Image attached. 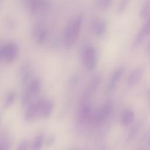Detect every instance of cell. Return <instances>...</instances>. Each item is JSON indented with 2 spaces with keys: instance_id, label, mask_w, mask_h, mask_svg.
<instances>
[{
  "instance_id": "obj_27",
  "label": "cell",
  "mask_w": 150,
  "mask_h": 150,
  "mask_svg": "<svg viewBox=\"0 0 150 150\" xmlns=\"http://www.w3.org/2000/svg\"><path fill=\"white\" fill-rule=\"evenodd\" d=\"M138 126H134L131 129V131H129V134L128 135V137H127V141H129L131 140L132 139V138L135 136L136 135V133L138 131Z\"/></svg>"
},
{
  "instance_id": "obj_28",
  "label": "cell",
  "mask_w": 150,
  "mask_h": 150,
  "mask_svg": "<svg viewBox=\"0 0 150 150\" xmlns=\"http://www.w3.org/2000/svg\"><path fill=\"white\" fill-rule=\"evenodd\" d=\"M4 57V46L0 47V60Z\"/></svg>"
},
{
  "instance_id": "obj_19",
  "label": "cell",
  "mask_w": 150,
  "mask_h": 150,
  "mask_svg": "<svg viewBox=\"0 0 150 150\" xmlns=\"http://www.w3.org/2000/svg\"><path fill=\"white\" fill-rule=\"evenodd\" d=\"M112 0H95L94 5L96 8L100 9H106L108 8L112 4Z\"/></svg>"
},
{
  "instance_id": "obj_9",
  "label": "cell",
  "mask_w": 150,
  "mask_h": 150,
  "mask_svg": "<svg viewBox=\"0 0 150 150\" xmlns=\"http://www.w3.org/2000/svg\"><path fill=\"white\" fill-rule=\"evenodd\" d=\"M124 72V69L123 67H120L117 70H116L113 73L110 79V81L108 86V88L110 90L112 91L115 88L118 81H120V79L122 76Z\"/></svg>"
},
{
  "instance_id": "obj_4",
  "label": "cell",
  "mask_w": 150,
  "mask_h": 150,
  "mask_svg": "<svg viewBox=\"0 0 150 150\" xmlns=\"http://www.w3.org/2000/svg\"><path fill=\"white\" fill-rule=\"evenodd\" d=\"M33 74V70L30 64L25 63L21 67L19 71V80L23 85L27 84L31 79Z\"/></svg>"
},
{
  "instance_id": "obj_2",
  "label": "cell",
  "mask_w": 150,
  "mask_h": 150,
  "mask_svg": "<svg viewBox=\"0 0 150 150\" xmlns=\"http://www.w3.org/2000/svg\"><path fill=\"white\" fill-rule=\"evenodd\" d=\"M112 106L110 101H107L102 105L94 117V122L98 125L105 121L111 114Z\"/></svg>"
},
{
  "instance_id": "obj_8",
  "label": "cell",
  "mask_w": 150,
  "mask_h": 150,
  "mask_svg": "<svg viewBox=\"0 0 150 150\" xmlns=\"http://www.w3.org/2000/svg\"><path fill=\"white\" fill-rule=\"evenodd\" d=\"M142 76V71L141 69L137 68L132 70L129 74L127 83L129 87H133L138 84Z\"/></svg>"
},
{
  "instance_id": "obj_1",
  "label": "cell",
  "mask_w": 150,
  "mask_h": 150,
  "mask_svg": "<svg viewBox=\"0 0 150 150\" xmlns=\"http://www.w3.org/2000/svg\"><path fill=\"white\" fill-rule=\"evenodd\" d=\"M83 59L86 69L88 71H92L95 69L97 64V56L94 48L88 46L83 51Z\"/></svg>"
},
{
  "instance_id": "obj_23",
  "label": "cell",
  "mask_w": 150,
  "mask_h": 150,
  "mask_svg": "<svg viewBox=\"0 0 150 150\" xmlns=\"http://www.w3.org/2000/svg\"><path fill=\"white\" fill-rule=\"evenodd\" d=\"M29 146V140L27 138H24L21 140L18 145V150H24L28 149Z\"/></svg>"
},
{
  "instance_id": "obj_25",
  "label": "cell",
  "mask_w": 150,
  "mask_h": 150,
  "mask_svg": "<svg viewBox=\"0 0 150 150\" xmlns=\"http://www.w3.org/2000/svg\"><path fill=\"white\" fill-rule=\"evenodd\" d=\"M129 0H120L117 9L118 13H121L125 11L129 3Z\"/></svg>"
},
{
  "instance_id": "obj_12",
  "label": "cell",
  "mask_w": 150,
  "mask_h": 150,
  "mask_svg": "<svg viewBox=\"0 0 150 150\" xmlns=\"http://www.w3.org/2000/svg\"><path fill=\"white\" fill-rule=\"evenodd\" d=\"M91 113V108L88 104H84L81 108L78 115V121L80 124H82L87 120Z\"/></svg>"
},
{
  "instance_id": "obj_15",
  "label": "cell",
  "mask_w": 150,
  "mask_h": 150,
  "mask_svg": "<svg viewBox=\"0 0 150 150\" xmlns=\"http://www.w3.org/2000/svg\"><path fill=\"white\" fill-rule=\"evenodd\" d=\"M44 142H45L44 136L43 134L39 133L35 137L32 142V148L33 149H39L42 147Z\"/></svg>"
},
{
  "instance_id": "obj_26",
  "label": "cell",
  "mask_w": 150,
  "mask_h": 150,
  "mask_svg": "<svg viewBox=\"0 0 150 150\" xmlns=\"http://www.w3.org/2000/svg\"><path fill=\"white\" fill-rule=\"evenodd\" d=\"M55 139H56V138H55V136L54 134H49V135H47V137L45 139V145L47 146H51L54 142Z\"/></svg>"
},
{
  "instance_id": "obj_16",
  "label": "cell",
  "mask_w": 150,
  "mask_h": 150,
  "mask_svg": "<svg viewBox=\"0 0 150 150\" xmlns=\"http://www.w3.org/2000/svg\"><path fill=\"white\" fill-rule=\"evenodd\" d=\"M100 77L99 76H95L93 77L89 87L88 88L87 93L86 94L87 96L90 95L91 93H93L95 91V90L97 88L98 86L100 84Z\"/></svg>"
},
{
  "instance_id": "obj_24",
  "label": "cell",
  "mask_w": 150,
  "mask_h": 150,
  "mask_svg": "<svg viewBox=\"0 0 150 150\" xmlns=\"http://www.w3.org/2000/svg\"><path fill=\"white\" fill-rule=\"evenodd\" d=\"M80 81L79 75L77 73H73L69 79V83L71 86H76L77 85Z\"/></svg>"
},
{
  "instance_id": "obj_6",
  "label": "cell",
  "mask_w": 150,
  "mask_h": 150,
  "mask_svg": "<svg viewBox=\"0 0 150 150\" xmlns=\"http://www.w3.org/2000/svg\"><path fill=\"white\" fill-rule=\"evenodd\" d=\"M91 28L94 34L99 37L104 35L107 31V25L105 22L99 19H96L92 22Z\"/></svg>"
},
{
  "instance_id": "obj_22",
  "label": "cell",
  "mask_w": 150,
  "mask_h": 150,
  "mask_svg": "<svg viewBox=\"0 0 150 150\" xmlns=\"http://www.w3.org/2000/svg\"><path fill=\"white\" fill-rule=\"evenodd\" d=\"M140 30L146 36H147L150 33V15L148 16V19L142 25V27Z\"/></svg>"
},
{
  "instance_id": "obj_14",
  "label": "cell",
  "mask_w": 150,
  "mask_h": 150,
  "mask_svg": "<svg viewBox=\"0 0 150 150\" xmlns=\"http://www.w3.org/2000/svg\"><path fill=\"white\" fill-rule=\"evenodd\" d=\"M54 104L53 100L46 101L41 113V116L43 119H47L50 117L54 109Z\"/></svg>"
},
{
  "instance_id": "obj_13",
  "label": "cell",
  "mask_w": 150,
  "mask_h": 150,
  "mask_svg": "<svg viewBox=\"0 0 150 150\" xmlns=\"http://www.w3.org/2000/svg\"><path fill=\"white\" fill-rule=\"evenodd\" d=\"M33 34L36 39V42L38 45L43 44L46 41L47 37V30L40 27L36 29Z\"/></svg>"
},
{
  "instance_id": "obj_10",
  "label": "cell",
  "mask_w": 150,
  "mask_h": 150,
  "mask_svg": "<svg viewBox=\"0 0 150 150\" xmlns=\"http://www.w3.org/2000/svg\"><path fill=\"white\" fill-rule=\"evenodd\" d=\"M38 115H39V113L36 108L35 103H29L28 104L24 114V118L25 121H32L36 118Z\"/></svg>"
},
{
  "instance_id": "obj_21",
  "label": "cell",
  "mask_w": 150,
  "mask_h": 150,
  "mask_svg": "<svg viewBox=\"0 0 150 150\" xmlns=\"http://www.w3.org/2000/svg\"><path fill=\"white\" fill-rule=\"evenodd\" d=\"M11 141L9 137H4L0 140V150H8L11 148Z\"/></svg>"
},
{
  "instance_id": "obj_3",
  "label": "cell",
  "mask_w": 150,
  "mask_h": 150,
  "mask_svg": "<svg viewBox=\"0 0 150 150\" xmlns=\"http://www.w3.org/2000/svg\"><path fill=\"white\" fill-rule=\"evenodd\" d=\"M19 53V48L15 43H9L4 45V59L8 63L13 62Z\"/></svg>"
},
{
  "instance_id": "obj_18",
  "label": "cell",
  "mask_w": 150,
  "mask_h": 150,
  "mask_svg": "<svg viewBox=\"0 0 150 150\" xmlns=\"http://www.w3.org/2000/svg\"><path fill=\"white\" fill-rule=\"evenodd\" d=\"M150 13V0H146L140 9L139 16L141 18L144 19L148 16Z\"/></svg>"
},
{
  "instance_id": "obj_20",
  "label": "cell",
  "mask_w": 150,
  "mask_h": 150,
  "mask_svg": "<svg viewBox=\"0 0 150 150\" xmlns=\"http://www.w3.org/2000/svg\"><path fill=\"white\" fill-rule=\"evenodd\" d=\"M145 37L146 36L141 30H139L133 41L132 44V49H135L138 47L141 44Z\"/></svg>"
},
{
  "instance_id": "obj_17",
  "label": "cell",
  "mask_w": 150,
  "mask_h": 150,
  "mask_svg": "<svg viewBox=\"0 0 150 150\" xmlns=\"http://www.w3.org/2000/svg\"><path fill=\"white\" fill-rule=\"evenodd\" d=\"M16 94L15 92L11 91L9 93L4 100V108L7 109L11 107L13 104L16 100Z\"/></svg>"
},
{
  "instance_id": "obj_7",
  "label": "cell",
  "mask_w": 150,
  "mask_h": 150,
  "mask_svg": "<svg viewBox=\"0 0 150 150\" xmlns=\"http://www.w3.org/2000/svg\"><path fill=\"white\" fill-rule=\"evenodd\" d=\"M135 118L134 111L131 109H125L121 112L120 115V122L124 126L130 125Z\"/></svg>"
},
{
  "instance_id": "obj_5",
  "label": "cell",
  "mask_w": 150,
  "mask_h": 150,
  "mask_svg": "<svg viewBox=\"0 0 150 150\" xmlns=\"http://www.w3.org/2000/svg\"><path fill=\"white\" fill-rule=\"evenodd\" d=\"M83 16L82 15L77 16L74 19L72 20L71 23V32H72V39L74 43L76 42L79 35L80 34L82 23H83Z\"/></svg>"
},
{
  "instance_id": "obj_11",
  "label": "cell",
  "mask_w": 150,
  "mask_h": 150,
  "mask_svg": "<svg viewBox=\"0 0 150 150\" xmlns=\"http://www.w3.org/2000/svg\"><path fill=\"white\" fill-rule=\"evenodd\" d=\"M42 86V81L39 78L33 80L26 88L32 97L38 94Z\"/></svg>"
}]
</instances>
